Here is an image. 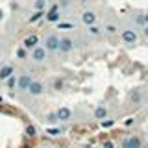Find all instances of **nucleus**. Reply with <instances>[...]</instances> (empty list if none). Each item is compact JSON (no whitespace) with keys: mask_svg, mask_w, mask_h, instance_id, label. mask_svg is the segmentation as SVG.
Wrapping results in <instances>:
<instances>
[{"mask_svg":"<svg viewBox=\"0 0 148 148\" xmlns=\"http://www.w3.org/2000/svg\"><path fill=\"white\" fill-rule=\"evenodd\" d=\"M26 92L30 96H41L45 92V83L39 82V80H32V83H30V87H28Z\"/></svg>","mask_w":148,"mask_h":148,"instance_id":"nucleus-8","label":"nucleus"},{"mask_svg":"<svg viewBox=\"0 0 148 148\" xmlns=\"http://www.w3.org/2000/svg\"><path fill=\"white\" fill-rule=\"evenodd\" d=\"M45 120H46L48 124H56V122H58V117H56V111H54V113H48V115L45 117Z\"/></svg>","mask_w":148,"mask_h":148,"instance_id":"nucleus-20","label":"nucleus"},{"mask_svg":"<svg viewBox=\"0 0 148 148\" xmlns=\"http://www.w3.org/2000/svg\"><path fill=\"white\" fill-rule=\"evenodd\" d=\"M120 39H122L124 45L135 46V45H139V32L135 28H124L122 34H120Z\"/></svg>","mask_w":148,"mask_h":148,"instance_id":"nucleus-1","label":"nucleus"},{"mask_svg":"<svg viewBox=\"0 0 148 148\" xmlns=\"http://www.w3.org/2000/svg\"><path fill=\"white\" fill-rule=\"evenodd\" d=\"M120 148H143V139L139 135H128L126 139H122Z\"/></svg>","mask_w":148,"mask_h":148,"instance_id":"nucleus-7","label":"nucleus"},{"mask_svg":"<svg viewBox=\"0 0 148 148\" xmlns=\"http://www.w3.org/2000/svg\"><path fill=\"white\" fill-rule=\"evenodd\" d=\"M46 133H50V135H59V133H61V128H48Z\"/></svg>","mask_w":148,"mask_h":148,"instance_id":"nucleus-22","label":"nucleus"},{"mask_svg":"<svg viewBox=\"0 0 148 148\" xmlns=\"http://www.w3.org/2000/svg\"><path fill=\"white\" fill-rule=\"evenodd\" d=\"M74 46H76V41H74L71 35H63V37H59L58 52H61V54H69V52H72V50H74Z\"/></svg>","mask_w":148,"mask_h":148,"instance_id":"nucleus-3","label":"nucleus"},{"mask_svg":"<svg viewBox=\"0 0 148 148\" xmlns=\"http://www.w3.org/2000/svg\"><path fill=\"white\" fill-rule=\"evenodd\" d=\"M104 148H115V145L111 141H104Z\"/></svg>","mask_w":148,"mask_h":148,"instance_id":"nucleus-25","label":"nucleus"},{"mask_svg":"<svg viewBox=\"0 0 148 148\" xmlns=\"http://www.w3.org/2000/svg\"><path fill=\"white\" fill-rule=\"evenodd\" d=\"M58 45H59V35L56 34H46L43 39V46L46 52H58Z\"/></svg>","mask_w":148,"mask_h":148,"instance_id":"nucleus-4","label":"nucleus"},{"mask_svg":"<svg viewBox=\"0 0 148 148\" xmlns=\"http://www.w3.org/2000/svg\"><path fill=\"white\" fill-rule=\"evenodd\" d=\"M102 32H104L106 35L113 37V35H117V34H119V26L115 24V22H106V24L102 26Z\"/></svg>","mask_w":148,"mask_h":148,"instance_id":"nucleus-14","label":"nucleus"},{"mask_svg":"<svg viewBox=\"0 0 148 148\" xmlns=\"http://www.w3.org/2000/svg\"><path fill=\"white\" fill-rule=\"evenodd\" d=\"M56 117H58V122H69L72 119V109L67 106H61L59 109H56Z\"/></svg>","mask_w":148,"mask_h":148,"instance_id":"nucleus-9","label":"nucleus"},{"mask_svg":"<svg viewBox=\"0 0 148 148\" xmlns=\"http://www.w3.org/2000/svg\"><path fill=\"white\" fill-rule=\"evenodd\" d=\"M71 4H72V0H56V6L59 9H67Z\"/></svg>","mask_w":148,"mask_h":148,"instance_id":"nucleus-17","label":"nucleus"},{"mask_svg":"<svg viewBox=\"0 0 148 148\" xmlns=\"http://www.w3.org/2000/svg\"><path fill=\"white\" fill-rule=\"evenodd\" d=\"M59 17H61V9L56 6V4L48 9V11H45V18L48 22H59Z\"/></svg>","mask_w":148,"mask_h":148,"instance_id":"nucleus-10","label":"nucleus"},{"mask_svg":"<svg viewBox=\"0 0 148 148\" xmlns=\"http://www.w3.org/2000/svg\"><path fill=\"white\" fill-rule=\"evenodd\" d=\"M87 34H89L91 37H100L104 32H102V26L98 24H92V26H87Z\"/></svg>","mask_w":148,"mask_h":148,"instance_id":"nucleus-15","label":"nucleus"},{"mask_svg":"<svg viewBox=\"0 0 148 148\" xmlns=\"http://www.w3.org/2000/svg\"><path fill=\"white\" fill-rule=\"evenodd\" d=\"M54 89H63V80H54Z\"/></svg>","mask_w":148,"mask_h":148,"instance_id":"nucleus-24","label":"nucleus"},{"mask_svg":"<svg viewBox=\"0 0 148 148\" xmlns=\"http://www.w3.org/2000/svg\"><path fill=\"white\" fill-rule=\"evenodd\" d=\"M43 17H45V11H35L34 15L30 17V24H34V22H37L39 18H43Z\"/></svg>","mask_w":148,"mask_h":148,"instance_id":"nucleus-18","label":"nucleus"},{"mask_svg":"<svg viewBox=\"0 0 148 148\" xmlns=\"http://www.w3.org/2000/svg\"><path fill=\"white\" fill-rule=\"evenodd\" d=\"M143 21H145V24H148V13H145V15H143Z\"/></svg>","mask_w":148,"mask_h":148,"instance_id":"nucleus-27","label":"nucleus"},{"mask_svg":"<svg viewBox=\"0 0 148 148\" xmlns=\"http://www.w3.org/2000/svg\"><path fill=\"white\" fill-rule=\"evenodd\" d=\"M108 115H109V109H108V106H106V104H98L95 108V119L96 120H100V122H102V120L108 119Z\"/></svg>","mask_w":148,"mask_h":148,"instance_id":"nucleus-13","label":"nucleus"},{"mask_svg":"<svg viewBox=\"0 0 148 148\" xmlns=\"http://www.w3.org/2000/svg\"><path fill=\"white\" fill-rule=\"evenodd\" d=\"M37 45H41V43H39V35H35V34H32V35L24 37V41H22V48H26V50L35 48Z\"/></svg>","mask_w":148,"mask_h":148,"instance_id":"nucleus-12","label":"nucleus"},{"mask_svg":"<svg viewBox=\"0 0 148 148\" xmlns=\"http://www.w3.org/2000/svg\"><path fill=\"white\" fill-rule=\"evenodd\" d=\"M6 85H8V89H15V85H17V78H15V74H13V76H9L8 80H6Z\"/></svg>","mask_w":148,"mask_h":148,"instance_id":"nucleus-19","label":"nucleus"},{"mask_svg":"<svg viewBox=\"0 0 148 148\" xmlns=\"http://www.w3.org/2000/svg\"><path fill=\"white\" fill-rule=\"evenodd\" d=\"M80 21L83 22V26H92L98 24V15H96L95 9H83L80 13Z\"/></svg>","mask_w":148,"mask_h":148,"instance_id":"nucleus-5","label":"nucleus"},{"mask_svg":"<svg viewBox=\"0 0 148 148\" xmlns=\"http://www.w3.org/2000/svg\"><path fill=\"white\" fill-rule=\"evenodd\" d=\"M46 4H56V0H46Z\"/></svg>","mask_w":148,"mask_h":148,"instance_id":"nucleus-29","label":"nucleus"},{"mask_svg":"<svg viewBox=\"0 0 148 148\" xmlns=\"http://www.w3.org/2000/svg\"><path fill=\"white\" fill-rule=\"evenodd\" d=\"M143 35H145L146 39H148V24H145V26H143Z\"/></svg>","mask_w":148,"mask_h":148,"instance_id":"nucleus-26","label":"nucleus"},{"mask_svg":"<svg viewBox=\"0 0 148 148\" xmlns=\"http://www.w3.org/2000/svg\"><path fill=\"white\" fill-rule=\"evenodd\" d=\"M32 80H34V78H32V74L30 72H22L21 76L17 78V91H21V92H26L28 91V87H30V83H32Z\"/></svg>","mask_w":148,"mask_h":148,"instance_id":"nucleus-6","label":"nucleus"},{"mask_svg":"<svg viewBox=\"0 0 148 148\" xmlns=\"http://www.w3.org/2000/svg\"><path fill=\"white\" fill-rule=\"evenodd\" d=\"M26 132H28V135H30V137H34L35 135V126H34V124H30V126L26 128Z\"/></svg>","mask_w":148,"mask_h":148,"instance_id":"nucleus-23","label":"nucleus"},{"mask_svg":"<svg viewBox=\"0 0 148 148\" xmlns=\"http://www.w3.org/2000/svg\"><path fill=\"white\" fill-rule=\"evenodd\" d=\"M2 21H4V9L0 8V22H2Z\"/></svg>","mask_w":148,"mask_h":148,"instance_id":"nucleus-28","label":"nucleus"},{"mask_svg":"<svg viewBox=\"0 0 148 148\" xmlns=\"http://www.w3.org/2000/svg\"><path fill=\"white\" fill-rule=\"evenodd\" d=\"M46 6H48L46 0H35V2H34V9H35V11H46Z\"/></svg>","mask_w":148,"mask_h":148,"instance_id":"nucleus-16","label":"nucleus"},{"mask_svg":"<svg viewBox=\"0 0 148 148\" xmlns=\"http://www.w3.org/2000/svg\"><path fill=\"white\" fill-rule=\"evenodd\" d=\"M17 58H21V59H24L26 58V56H28V52H26V48H22V46H21V48H17Z\"/></svg>","mask_w":148,"mask_h":148,"instance_id":"nucleus-21","label":"nucleus"},{"mask_svg":"<svg viewBox=\"0 0 148 148\" xmlns=\"http://www.w3.org/2000/svg\"><path fill=\"white\" fill-rule=\"evenodd\" d=\"M13 74H15V67H13L11 63H4L2 67H0V82H6Z\"/></svg>","mask_w":148,"mask_h":148,"instance_id":"nucleus-11","label":"nucleus"},{"mask_svg":"<svg viewBox=\"0 0 148 148\" xmlns=\"http://www.w3.org/2000/svg\"><path fill=\"white\" fill-rule=\"evenodd\" d=\"M30 59H32L34 63H45L46 59H48V52L45 50L43 45H37L35 48L30 50Z\"/></svg>","mask_w":148,"mask_h":148,"instance_id":"nucleus-2","label":"nucleus"}]
</instances>
